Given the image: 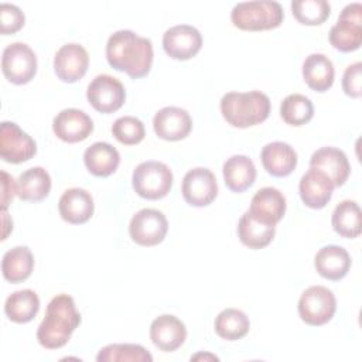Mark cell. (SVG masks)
<instances>
[{
	"instance_id": "cell-29",
	"label": "cell",
	"mask_w": 362,
	"mask_h": 362,
	"mask_svg": "<svg viewBox=\"0 0 362 362\" xmlns=\"http://www.w3.org/2000/svg\"><path fill=\"white\" fill-rule=\"evenodd\" d=\"M34 269V256L27 246H16L7 250L1 260V272L7 281L21 283L30 277Z\"/></svg>"
},
{
	"instance_id": "cell-41",
	"label": "cell",
	"mask_w": 362,
	"mask_h": 362,
	"mask_svg": "<svg viewBox=\"0 0 362 362\" xmlns=\"http://www.w3.org/2000/svg\"><path fill=\"white\" fill-rule=\"evenodd\" d=\"M199 359H211V361H218L219 358L211 354H197L194 356H191V361H199Z\"/></svg>"
},
{
	"instance_id": "cell-10",
	"label": "cell",
	"mask_w": 362,
	"mask_h": 362,
	"mask_svg": "<svg viewBox=\"0 0 362 362\" xmlns=\"http://www.w3.org/2000/svg\"><path fill=\"white\" fill-rule=\"evenodd\" d=\"M86 98L95 110L100 113H113L123 106L126 90L119 79L102 74L95 76L88 85Z\"/></svg>"
},
{
	"instance_id": "cell-3",
	"label": "cell",
	"mask_w": 362,
	"mask_h": 362,
	"mask_svg": "<svg viewBox=\"0 0 362 362\" xmlns=\"http://www.w3.org/2000/svg\"><path fill=\"white\" fill-rule=\"evenodd\" d=\"M221 113L230 126L246 129L269 117L270 99L260 90L228 92L221 99Z\"/></svg>"
},
{
	"instance_id": "cell-8",
	"label": "cell",
	"mask_w": 362,
	"mask_h": 362,
	"mask_svg": "<svg viewBox=\"0 0 362 362\" xmlns=\"http://www.w3.org/2000/svg\"><path fill=\"white\" fill-rule=\"evenodd\" d=\"M1 71L14 85L28 83L37 72V57L27 44L13 42L3 51Z\"/></svg>"
},
{
	"instance_id": "cell-24",
	"label": "cell",
	"mask_w": 362,
	"mask_h": 362,
	"mask_svg": "<svg viewBox=\"0 0 362 362\" xmlns=\"http://www.w3.org/2000/svg\"><path fill=\"white\" fill-rule=\"evenodd\" d=\"M225 185L233 192H243L250 188L256 180V167L253 161L243 154H235L223 163Z\"/></svg>"
},
{
	"instance_id": "cell-18",
	"label": "cell",
	"mask_w": 362,
	"mask_h": 362,
	"mask_svg": "<svg viewBox=\"0 0 362 362\" xmlns=\"http://www.w3.org/2000/svg\"><path fill=\"white\" fill-rule=\"evenodd\" d=\"M185 338L187 328L175 315L163 314L150 325V339L160 351L173 352L184 344Z\"/></svg>"
},
{
	"instance_id": "cell-20",
	"label": "cell",
	"mask_w": 362,
	"mask_h": 362,
	"mask_svg": "<svg viewBox=\"0 0 362 362\" xmlns=\"http://www.w3.org/2000/svg\"><path fill=\"white\" fill-rule=\"evenodd\" d=\"M93 198L83 188L66 189L58 202V211L61 218L74 225L85 223L93 215Z\"/></svg>"
},
{
	"instance_id": "cell-36",
	"label": "cell",
	"mask_w": 362,
	"mask_h": 362,
	"mask_svg": "<svg viewBox=\"0 0 362 362\" xmlns=\"http://www.w3.org/2000/svg\"><path fill=\"white\" fill-rule=\"evenodd\" d=\"M113 137L126 146H133L144 139L146 130L140 119L134 116H122L112 124Z\"/></svg>"
},
{
	"instance_id": "cell-25",
	"label": "cell",
	"mask_w": 362,
	"mask_h": 362,
	"mask_svg": "<svg viewBox=\"0 0 362 362\" xmlns=\"http://www.w3.org/2000/svg\"><path fill=\"white\" fill-rule=\"evenodd\" d=\"M276 233V225L267 223L246 211L238 223V236L249 249H262L267 246Z\"/></svg>"
},
{
	"instance_id": "cell-28",
	"label": "cell",
	"mask_w": 362,
	"mask_h": 362,
	"mask_svg": "<svg viewBox=\"0 0 362 362\" xmlns=\"http://www.w3.org/2000/svg\"><path fill=\"white\" fill-rule=\"evenodd\" d=\"M51 191V177L42 167H33L20 174L16 182L17 197L23 201L38 202L48 197Z\"/></svg>"
},
{
	"instance_id": "cell-7",
	"label": "cell",
	"mask_w": 362,
	"mask_h": 362,
	"mask_svg": "<svg viewBox=\"0 0 362 362\" xmlns=\"http://www.w3.org/2000/svg\"><path fill=\"white\" fill-rule=\"evenodd\" d=\"M337 310L334 293L324 286H311L303 291L298 300L300 318L313 327H320L331 321Z\"/></svg>"
},
{
	"instance_id": "cell-33",
	"label": "cell",
	"mask_w": 362,
	"mask_h": 362,
	"mask_svg": "<svg viewBox=\"0 0 362 362\" xmlns=\"http://www.w3.org/2000/svg\"><path fill=\"white\" fill-rule=\"evenodd\" d=\"M98 362H151V354L139 344H110L103 346L98 356Z\"/></svg>"
},
{
	"instance_id": "cell-38",
	"label": "cell",
	"mask_w": 362,
	"mask_h": 362,
	"mask_svg": "<svg viewBox=\"0 0 362 362\" xmlns=\"http://www.w3.org/2000/svg\"><path fill=\"white\" fill-rule=\"evenodd\" d=\"M362 64L358 61L346 66L342 76V89L351 98H359L362 95Z\"/></svg>"
},
{
	"instance_id": "cell-27",
	"label": "cell",
	"mask_w": 362,
	"mask_h": 362,
	"mask_svg": "<svg viewBox=\"0 0 362 362\" xmlns=\"http://www.w3.org/2000/svg\"><path fill=\"white\" fill-rule=\"evenodd\" d=\"M334 64L324 54H310L303 62V78L315 92H325L334 83Z\"/></svg>"
},
{
	"instance_id": "cell-6",
	"label": "cell",
	"mask_w": 362,
	"mask_h": 362,
	"mask_svg": "<svg viewBox=\"0 0 362 362\" xmlns=\"http://www.w3.org/2000/svg\"><path fill=\"white\" fill-rule=\"evenodd\" d=\"M328 40L341 52L356 51L362 42V4L351 3L345 6L331 27Z\"/></svg>"
},
{
	"instance_id": "cell-21",
	"label": "cell",
	"mask_w": 362,
	"mask_h": 362,
	"mask_svg": "<svg viewBox=\"0 0 362 362\" xmlns=\"http://www.w3.org/2000/svg\"><path fill=\"white\" fill-rule=\"evenodd\" d=\"M314 266L318 274L324 279L338 281L348 274L351 269V256L342 246L328 245L317 252Z\"/></svg>"
},
{
	"instance_id": "cell-37",
	"label": "cell",
	"mask_w": 362,
	"mask_h": 362,
	"mask_svg": "<svg viewBox=\"0 0 362 362\" xmlns=\"http://www.w3.org/2000/svg\"><path fill=\"white\" fill-rule=\"evenodd\" d=\"M25 17L20 7L10 4V3H1L0 6V31L1 34H14L24 25Z\"/></svg>"
},
{
	"instance_id": "cell-1",
	"label": "cell",
	"mask_w": 362,
	"mask_h": 362,
	"mask_svg": "<svg viewBox=\"0 0 362 362\" xmlns=\"http://www.w3.org/2000/svg\"><path fill=\"white\" fill-rule=\"evenodd\" d=\"M153 57L151 41L132 30H119L106 42L109 65L116 71L126 72L133 79H140L150 72Z\"/></svg>"
},
{
	"instance_id": "cell-31",
	"label": "cell",
	"mask_w": 362,
	"mask_h": 362,
	"mask_svg": "<svg viewBox=\"0 0 362 362\" xmlns=\"http://www.w3.org/2000/svg\"><path fill=\"white\" fill-rule=\"evenodd\" d=\"M334 230L342 236L354 239L361 235V208L355 201L345 199L339 202L331 218Z\"/></svg>"
},
{
	"instance_id": "cell-39",
	"label": "cell",
	"mask_w": 362,
	"mask_h": 362,
	"mask_svg": "<svg viewBox=\"0 0 362 362\" xmlns=\"http://www.w3.org/2000/svg\"><path fill=\"white\" fill-rule=\"evenodd\" d=\"M16 192V182L6 171H1V209H7Z\"/></svg>"
},
{
	"instance_id": "cell-12",
	"label": "cell",
	"mask_w": 362,
	"mask_h": 362,
	"mask_svg": "<svg viewBox=\"0 0 362 362\" xmlns=\"http://www.w3.org/2000/svg\"><path fill=\"white\" fill-rule=\"evenodd\" d=\"M185 202L192 206H206L218 195V184L214 173L204 167L189 170L182 178L181 187Z\"/></svg>"
},
{
	"instance_id": "cell-13",
	"label": "cell",
	"mask_w": 362,
	"mask_h": 362,
	"mask_svg": "<svg viewBox=\"0 0 362 362\" xmlns=\"http://www.w3.org/2000/svg\"><path fill=\"white\" fill-rule=\"evenodd\" d=\"M202 47L201 33L188 24L170 27L163 35V48L174 59H189L195 57Z\"/></svg>"
},
{
	"instance_id": "cell-32",
	"label": "cell",
	"mask_w": 362,
	"mask_h": 362,
	"mask_svg": "<svg viewBox=\"0 0 362 362\" xmlns=\"http://www.w3.org/2000/svg\"><path fill=\"white\" fill-rule=\"evenodd\" d=\"M250 328L247 315L238 308H225L215 318V332L226 341L243 338Z\"/></svg>"
},
{
	"instance_id": "cell-19",
	"label": "cell",
	"mask_w": 362,
	"mask_h": 362,
	"mask_svg": "<svg viewBox=\"0 0 362 362\" xmlns=\"http://www.w3.org/2000/svg\"><path fill=\"white\" fill-rule=\"evenodd\" d=\"M310 167L325 173L334 187H342L351 171L346 154L337 147H321L314 151L310 158Z\"/></svg>"
},
{
	"instance_id": "cell-23",
	"label": "cell",
	"mask_w": 362,
	"mask_h": 362,
	"mask_svg": "<svg viewBox=\"0 0 362 362\" xmlns=\"http://www.w3.org/2000/svg\"><path fill=\"white\" fill-rule=\"evenodd\" d=\"M249 211L260 221L276 225L284 216L286 198L277 188H260L253 195Z\"/></svg>"
},
{
	"instance_id": "cell-5",
	"label": "cell",
	"mask_w": 362,
	"mask_h": 362,
	"mask_svg": "<svg viewBox=\"0 0 362 362\" xmlns=\"http://www.w3.org/2000/svg\"><path fill=\"white\" fill-rule=\"evenodd\" d=\"M133 189L146 199L164 198L173 187V173L161 161L148 160L140 163L132 177Z\"/></svg>"
},
{
	"instance_id": "cell-2",
	"label": "cell",
	"mask_w": 362,
	"mask_h": 362,
	"mask_svg": "<svg viewBox=\"0 0 362 362\" xmlns=\"http://www.w3.org/2000/svg\"><path fill=\"white\" fill-rule=\"evenodd\" d=\"M79 324L81 314L74 298L68 294H58L47 305L45 317L37 329V339L47 349H58L69 341Z\"/></svg>"
},
{
	"instance_id": "cell-4",
	"label": "cell",
	"mask_w": 362,
	"mask_h": 362,
	"mask_svg": "<svg viewBox=\"0 0 362 362\" xmlns=\"http://www.w3.org/2000/svg\"><path fill=\"white\" fill-rule=\"evenodd\" d=\"M284 11L280 3L270 0L242 1L233 6L230 20L235 27L245 31H262L279 27Z\"/></svg>"
},
{
	"instance_id": "cell-14",
	"label": "cell",
	"mask_w": 362,
	"mask_h": 362,
	"mask_svg": "<svg viewBox=\"0 0 362 362\" xmlns=\"http://www.w3.org/2000/svg\"><path fill=\"white\" fill-rule=\"evenodd\" d=\"M88 65L89 55L86 49L76 42L62 45L54 57V71L58 79L66 83H74L83 78Z\"/></svg>"
},
{
	"instance_id": "cell-34",
	"label": "cell",
	"mask_w": 362,
	"mask_h": 362,
	"mask_svg": "<svg viewBox=\"0 0 362 362\" xmlns=\"http://www.w3.org/2000/svg\"><path fill=\"white\" fill-rule=\"evenodd\" d=\"M280 115L287 124L303 126L313 119L314 106L307 96L291 93L283 99L280 105Z\"/></svg>"
},
{
	"instance_id": "cell-15",
	"label": "cell",
	"mask_w": 362,
	"mask_h": 362,
	"mask_svg": "<svg viewBox=\"0 0 362 362\" xmlns=\"http://www.w3.org/2000/svg\"><path fill=\"white\" fill-rule=\"evenodd\" d=\"M156 134L167 141H178L185 139L192 129V119L185 109L177 106H165L153 117Z\"/></svg>"
},
{
	"instance_id": "cell-17",
	"label": "cell",
	"mask_w": 362,
	"mask_h": 362,
	"mask_svg": "<svg viewBox=\"0 0 362 362\" xmlns=\"http://www.w3.org/2000/svg\"><path fill=\"white\" fill-rule=\"evenodd\" d=\"M334 188L331 178L321 170L313 167L301 177L298 184L301 201L313 209L324 208L329 202Z\"/></svg>"
},
{
	"instance_id": "cell-35",
	"label": "cell",
	"mask_w": 362,
	"mask_h": 362,
	"mask_svg": "<svg viewBox=\"0 0 362 362\" xmlns=\"http://www.w3.org/2000/svg\"><path fill=\"white\" fill-rule=\"evenodd\" d=\"M291 11L298 23L320 25L329 17L331 6L325 0H293Z\"/></svg>"
},
{
	"instance_id": "cell-16",
	"label": "cell",
	"mask_w": 362,
	"mask_h": 362,
	"mask_svg": "<svg viewBox=\"0 0 362 362\" xmlns=\"http://www.w3.org/2000/svg\"><path fill=\"white\" fill-rule=\"evenodd\" d=\"M52 130L65 143H78L93 132L92 119L82 110L69 107L61 110L52 120Z\"/></svg>"
},
{
	"instance_id": "cell-22",
	"label": "cell",
	"mask_w": 362,
	"mask_h": 362,
	"mask_svg": "<svg viewBox=\"0 0 362 362\" xmlns=\"http://www.w3.org/2000/svg\"><path fill=\"white\" fill-rule=\"evenodd\" d=\"M264 170L273 177H287L297 167V153L284 141L266 144L260 153Z\"/></svg>"
},
{
	"instance_id": "cell-9",
	"label": "cell",
	"mask_w": 362,
	"mask_h": 362,
	"mask_svg": "<svg viewBox=\"0 0 362 362\" xmlns=\"http://www.w3.org/2000/svg\"><path fill=\"white\" fill-rule=\"evenodd\" d=\"M168 230V222L163 212L153 208H143L136 212L129 225V233L140 246H156L163 242Z\"/></svg>"
},
{
	"instance_id": "cell-40",
	"label": "cell",
	"mask_w": 362,
	"mask_h": 362,
	"mask_svg": "<svg viewBox=\"0 0 362 362\" xmlns=\"http://www.w3.org/2000/svg\"><path fill=\"white\" fill-rule=\"evenodd\" d=\"M1 214H3V223H4V232H3V238L1 239H6L7 235H8V229H13V222L7 223L8 222V215H7L6 209H1Z\"/></svg>"
},
{
	"instance_id": "cell-11",
	"label": "cell",
	"mask_w": 362,
	"mask_h": 362,
	"mask_svg": "<svg viewBox=\"0 0 362 362\" xmlns=\"http://www.w3.org/2000/svg\"><path fill=\"white\" fill-rule=\"evenodd\" d=\"M37 144L31 136L23 132L14 122H1L0 126V156L4 161L20 164L33 158Z\"/></svg>"
},
{
	"instance_id": "cell-26",
	"label": "cell",
	"mask_w": 362,
	"mask_h": 362,
	"mask_svg": "<svg viewBox=\"0 0 362 362\" xmlns=\"http://www.w3.org/2000/svg\"><path fill=\"white\" fill-rule=\"evenodd\" d=\"M83 163L90 174L96 177H109L117 170L120 154L112 144L96 141L85 150Z\"/></svg>"
},
{
	"instance_id": "cell-30",
	"label": "cell",
	"mask_w": 362,
	"mask_h": 362,
	"mask_svg": "<svg viewBox=\"0 0 362 362\" xmlns=\"http://www.w3.org/2000/svg\"><path fill=\"white\" fill-rule=\"evenodd\" d=\"M40 310V298L30 288L11 293L4 304V313L13 322H30Z\"/></svg>"
}]
</instances>
